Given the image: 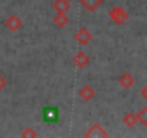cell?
I'll use <instances>...</instances> for the list:
<instances>
[{"label":"cell","instance_id":"cell-1","mask_svg":"<svg viewBox=\"0 0 147 138\" xmlns=\"http://www.w3.org/2000/svg\"><path fill=\"white\" fill-rule=\"evenodd\" d=\"M42 118H43V121H46V122H56L58 118H59V111H58V108H55V107H46V108L42 111Z\"/></svg>","mask_w":147,"mask_h":138},{"label":"cell","instance_id":"cell-2","mask_svg":"<svg viewBox=\"0 0 147 138\" xmlns=\"http://www.w3.org/2000/svg\"><path fill=\"white\" fill-rule=\"evenodd\" d=\"M53 7H56L59 10V13H63L65 9L69 7V3H68V0H58V2L53 5Z\"/></svg>","mask_w":147,"mask_h":138},{"label":"cell","instance_id":"cell-3","mask_svg":"<svg viewBox=\"0 0 147 138\" xmlns=\"http://www.w3.org/2000/svg\"><path fill=\"white\" fill-rule=\"evenodd\" d=\"M6 25H7V27H10V29H18V27H20V25H22V22L18 19V17H15V16H12L7 22H6Z\"/></svg>","mask_w":147,"mask_h":138},{"label":"cell","instance_id":"cell-4","mask_svg":"<svg viewBox=\"0 0 147 138\" xmlns=\"http://www.w3.org/2000/svg\"><path fill=\"white\" fill-rule=\"evenodd\" d=\"M80 95H81L84 99H90V98L94 96V91H92L91 88H84V89L80 92Z\"/></svg>","mask_w":147,"mask_h":138},{"label":"cell","instance_id":"cell-5","mask_svg":"<svg viewBox=\"0 0 147 138\" xmlns=\"http://www.w3.org/2000/svg\"><path fill=\"white\" fill-rule=\"evenodd\" d=\"M75 62H77V65H85L87 63V56L84 55V53H78L77 56H75Z\"/></svg>","mask_w":147,"mask_h":138},{"label":"cell","instance_id":"cell-6","mask_svg":"<svg viewBox=\"0 0 147 138\" xmlns=\"http://www.w3.org/2000/svg\"><path fill=\"white\" fill-rule=\"evenodd\" d=\"M55 22L58 23V26H63V25L68 22V19L63 16V13H59V16H58V17H55Z\"/></svg>","mask_w":147,"mask_h":138},{"label":"cell","instance_id":"cell-7","mask_svg":"<svg viewBox=\"0 0 147 138\" xmlns=\"http://www.w3.org/2000/svg\"><path fill=\"white\" fill-rule=\"evenodd\" d=\"M133 119H137V118H136L134 115H127V117L124 118V121H125L128 125H133Z\"/></svg>","mask_w":147,"mask_h":138},{"label":"cell","instance_id":"cell-8","mask_svg":"<svg viewBox=\"0 0 147 138\" xmlns=\"http://www.w3.org/2000/svg\"><path fill=\"white\" fill-rule=\"evenodd\" d=\"M2 86H3V79L0 78V88H2Z\"/></svg>","mask_w":147,"mask_h":138}]
</instances>
